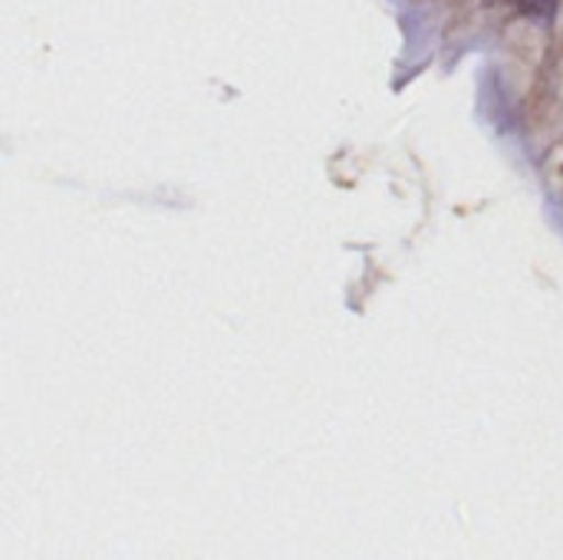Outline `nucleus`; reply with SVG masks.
Listing matches in <instances>:
<instances>
[{"label": "nucleus", "instance_id": "obj_1", "mask_svg": "<svg viewBox=\"0 0 563 560\" xmlns=\"http://www.w3.org/2000/svg\"><path fill=\"white\" fill-rule=\"evenodd\" d=\"M521 10L541 23H548L554 13H558V0H521Z\"/></svg>", "mask_w": 563, "mask_h": 560}]
</instances>
